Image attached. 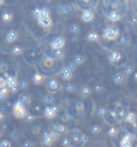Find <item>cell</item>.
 <instances>
[{
    "instance_id": "f1b7e54d",
    "label": "cell",
    "mask_w": 137,
    "mask_h": 147,
    "mask_svg": "<svg viewBox=\"0 0 137 147\" xmlns=\"http://www.w3.org/2000/svg\"><path fill=\"white\" fill-rule=\"evenodd\" d=\"M86 61V57L84 56V55H81V54H78V55H76L75 56V58H74V62H75V65H84Z\"/></svg>"
},
{
    "instance_id": "4316f807",
    "label": "cell",
    "mask_w": 137,
    "mask_h": 147,
    "mask_svg": "<svg viewBox=\"0 0 137 147\" xmlns=\"http://www.w3.org/2000/svg\"><path fill=\"white\" fill-rule=\"evenodd\" d=\"M23 53H24V49L21 46H19V45L13 46L12 49H11V54L14 55V56H20Z\"/></svg>"
},
{
    "instance_id": "f5cc1de1",
    "label": "cell",
    "mask_w": 137,
    "mask_h": 147,
    "mask_svg": "<svg viewBox=\"0 0 137 147\" xmlns=\"http://www.w3.org/2000/svg\"><path fill=\"white\" fill-rule=\"evenodd\" d=\"M110 1L111 0H102V7L104 9H109V7H110Z\"/></svg>"
},
{
    "instance_id": "f6af8a7d",
    "label": "cell",
    "mask_w": 137,
    "mask_h": 147,
    "mask_svg": "<svg viewBox=\"0 0 137 147\" xmlns=\"http://www.w3.org/2000/svg\"><path fill=\"white\" fill-rule=\"evenodd\" d=\"M36 118V116H34L33 114H31L30 112H28V113H27V115L25 116V119H26V121H27V123H32Z\"/></svg>"
},
{
    "instance_id": "277c9868",
    "label": "cell",
    "mask_w": 137,
    "mask_h": 147,
    "mask_svg": "<svg viewBox=\"0 0 137 147\" xmlns=\"http://www.w3.org/2000/svg\"><path fill=\"white\" fill-rule=\"evenodd\" d=\"M119 37V29L115 26H108L103 30V38L105 40L113 41Z\"/></svg>"
},
{
    "instance_id": "5b68a950",
    "label": "cell",
    "mask_w": 137,
    "mask_h": 147,
    "mask_svg": "<svg viewBox=\"0 0 137 147\" xmlns=\"http://www.w3.org/2000/svg\"><path fill=\"white\" fill-rule=\"evenodd\" d=\"M100 0H77V4H78V8L84 10V9H94L97 8Z\"/></svg>"
},
{
    "instance_id": "d4e9b609",
    "label": "cell",
    "mask_w": 137,
    "mask_h": 147,
    "mask_svg": "<svg viewBox=\"0 0 137 147\" xmlns=\"http://www.w3.org/2000/svg\"><path fill=\"white\" fill-rule=\"evenodd\" d=\"M43 80H44V76H43V75H42L41 73H39V72H36V73L33 74V76H32L33 84H36V85H39V84H41V83L43 82Z\"/></svg>"
},
{
    "instance_id": "4dcf8cb0",
    "label": "cell",
    "mask_w": 137,
    "mask_h": 147,
    "mask_svg": "<svg viewBox=\"0 0 137 147\" xmlns=\"http://www.w3.org/2000/svg\"><path fill=\"white\" fill-rule=\"evenodd\" d=\"M64 5H65V12H66V14L72 15L73 13H75V11H76V7H75V4L66 3V4H64Z\"/></svg>"
},
{
    "instance_id": "d590c367",
    "label": "cell",
    "mask_w": 137,
    "mask_h": 147,
    "mask_svg": "<svg viewBox=\"0 0 137 147\" xmlns=\"http://www.w3.org/2000/svg\"><path fill=\"white\" fill-rule=\"evenodd\" d=\"M70 31L73 33V34H78L79 31H81V28H79V26L77 24H72L70 26Z\"/></svg>"
},
{
    "instance_id": "484cf974",
    "label": "cell",
    "mask_w": 137,
    "mask_h": 147,
    "mask_svg": "<svg viewBox=\"0 0 137 147\" xmlns=\"http://www.w3.org/2000/svg\"><path fill=\"white\" fill-rule=\"evenodd\" d=\"M54 102H55V98L52 94H47L43 97V103H45L46 105H50Z\"/></svg>"
},
{
    "instance_id": "6f0895ef",
    "label": "cell",
    "mask_w": 137,
    "mask_h": 147,
    "mask_svg": "<svg viewBox=\"0 0 137 147\" xmlns=\"http://www.w3.org/2000/svg\"><path fill=\"white\" fill-rule=\"evenodd\" d=\"M7 86V83H5V78L3 76H0V88L2 87H5Z\"/></svg>"
},
{
    "instance_id": "ac0fdd59",
    "label": "cell",
    "mask_w": 137,
    "mask_h": 147,
    "mask_svg": "<svg viewBox=\"0 0 137 147\" xmlns=\"http://www.w3.org/2000/svg\"><path fill=\"white\" fill-rule=\"evenodd\" d=\"M121 57H122V56H121L120 52L113 51V52H111V53L109 54L108 60H109V62H111V63H117L118 61H120Z\"/></svg>"
},
{
    "instance_id": "ab89813d",
    "label": "cell",
    "mask_w": 137,
    "mask_h": 147,
    "mask_svg": "<svg viewBox=\"0 0 137 147\" xmlns=\"http://www.w3.org/2000/svg\"><path fill=\"white\" fill-rule=\"evenodd\" d=\"M134 71H135V68H134L133 65H128V67L125 68L123 73H124L126 76H130V75H132V74L134 73Z\"/></svg>"
},
{
    "instance_id": "8992f818",
    "label": "cell",
    "mask_w": 137,
    "mask_h": 147,
    "mask_svg": "<svg viewBox=\"0 0 137 147\" xmlns=\"http://www.w3.org/2000/svg\"><path fill=\"white\" fill-rule=\"evenodd\" d=\"M60 89H61V85L59 84L58 80H56V78H50L48 82H47L46 90H47L48 94H57Z\"/></svg>"
},
{
    "instance_id": "e7e4bbea",
    "label": "cell",
    "mask_w": 137,
    "mask_h": 147,
    "mask_svg": "<svg viewBox=\"0 0 137 147\" xmlns=\"http://www.w3.org/2000/svg\"><path fill=\"white\" fill-rule=\"evenodd\" d=\"M136 9H137V2H136Z\"/></svg>"
},
{
    "instance_id": "6125c7cd",
    "label": "cell",
    "mask_w": 137,
    "mask_h": 147,
    "mask_svg": "<svg viewBox=\"0 0 137 147\" xmlns=\"http://www.w3.org/2000/svg\"><path fill=\"white\" fill-rule=\"evenodd\" d=\"M134 78H135V81H137V71H134Z\"/></svg>"
},
{
    "instance_id": "b9f144b4",
    "label": "cell",
    "mask_w": 137,
    "mask_h": 147,
    "mask_svg": "<svg viewBox=\"0 0 137 147\" xmlns=\"http://www.w3.org/2000/svg\"><path fill=\"white\" fill-rule=\"evenodd\" d=\"M17 86H18V88H19V89H21V90L27 89V88H28V82H27L26 80H23V81L18 82Z\"/></svg>"
},
{
    "instance_id": "8d00e7d4",
    "label": "cell",
    "mask_w": 137,
    "mask_h": 147,
    "mask_svg": "<svg viewBox=\"0 0 137 147\" xmlns=\"http://www.w3.org/2000/svg\"><path fill=\"white\" fill-rule=\"evenodd\" d=\"M88 141H89L88 135L84 134V133H81V134H79V143H81V146L86 145V144L88 143Z\"/></svg>"
},
{
    "instance_id": "4fadbf2b",
    "label": "cell",
    "mask_w": 137,
    "mask_h": 147,
    "mask_svg": "<svg viewBox=\"0 0 137 147\" xmlns=\"http://www.w3.org/2000/svg\"><path fill=\"white\" fill-rule=\"evenodd\" d=\"M60 76L62 80H64V81H71L73 78V72L71 70L68 69V67H64V68H62L60 71Z\"/></svg>"
},
{
    "instance_id": "91938a15",
    "label": "cell",
    "mask_w": 137,
    "mask_h": 147,
    "mask_svg": "<svg viewBox=\"0 0 137 147\" xmlns=\"http://www.w3.org/2000/svg\"><path fill=\"white\" fill-rule=\"evenodd\" d=\"M3 118H4V115H3V113L0 111V121H2L3 120Z\"/></svg>"
},
{
    "instance_id": "9f6ffc18",
    "label": "cell",
    "mask_w": 137,
    "mask_h": 147,
    "mask_svg": "<svg viewBox=\"0 0 137 147\" xmlns=\"http://www.w3.org/2000/svg\"><path fill=\"white\" fill-rule=\"evenodd\" d=\"M76 67H77V65H75V62H74V61H73V62H70V63L68 65V68L70 70H71L72 72H74V71L76 70Z\"/></svg>"
},
{
    "instance_id": "9c48e42d",
    "label": "cell",
    "mask_w": 137,
    "mask_h": 147,
    "mask_svg": "<svg viewBox=\"0 0 137 147\" xmlns=\"http://www.w3.org/2000/svg\"><path fill=\"white\" fill-rule=\"evenodd\" d=\"M56 62H57V59L54 58L52 56H45V57L42 59L41 63H42V67H43L44 69L50 70L55 67Z\"/></svg>"
},
{
    "instance_id": "03108f58",
    "label": "cell",
    "mask_w": 137,
    "mask_h": 147,
    "mask_svg": "<svg viewBox=\"0 0 137 147\" xmlns=\"http://www.w3.org/2000/svg\"><path fill=\"white\" fill-rule=\"evenodd\" d=\"M0 132H1V131H0ZM0 134H1V133H0Z\"/></svg>"
},
{
    "instance_id": "836d02e7",
    "label": "cell",
    "mask_w": 137,
    "mask_h": 147,
    "mask_svg": "<svg viewBox=\"0 0 137 147\" xmlns=\"http://www.w3.org/2000/svg\"><path fill=\"white\" fill-rule=\"evenodd\" d=\"M56 11L58 14H61V15H64V14H66V12H65V5L62 3H58L56 5Z\"/></svg>"
},
{
    "instance_id": "db71d44e",
    "label": "cell",
    "mask_w": 137,
    "mask_h": 147,
    "mask_svg": "<svg viewBox=\"0 0 137 147\" xmlns=\"http://www.w3.org/2000/svg\"><path fill=\"white\" fill-rule=\"evenodd\" d=\"M72 138H71V141H73L75 144L79 143V134H71Z\"/></svg>"
},
{
    "instance_id": "816d5d0a",
    "label": "cell",
    "mask_w": 137,
    "mask_h": 147,
    "mask_svg": "<svg viewBox=\"0 0 137 147\" xmlns=\"http://www.w3.org/2000/svg\"><path fill=\"white\" fill-rule=\"evenodd\" d=\"M61 145L64 147H68V146H72V143H71V139H68V138H64V139L62 140V143Z\"/></svg>"
},
{
    "instance_id": "83f0119b",
    "label": "cell",
    "mask_w": 137,
    "mask_h": 147,
    "mask_svg": "<svg viewBox=\"0 0 137 147\" xmlns=\"http://www.w3.org/2000/svg\"><path fill=\"white\" fill-rule=\"evenodd\" d=\"M52 56L54 58H56L57 60H58V59H62V58H63V56H64V53H63L62 49H52Z\"/></svg>"
},
{
    "instance_id": "6da1fadb",
    "label": "cell",
    "mask_w": 137,
    "mask_h": 147,
    "mask_svg": "<svg viewBox=\"0 0 137 147\" xmlns=\"http://www.w3.org/2000/svg\"><path fill=\"white\" fill-rule=\"evenodd\" d=\"M34 16L36 17V21L39 23L41 27L43 28H49L52 26V18L49 16V11L48 9L43 8V9H36L33 11Z\"/></svg>"
},
{
    "instance_id": "f35d334b",
    "label": "cell",
    "mask_w": 137,
    "mask_h": 147,
    "mask_svg": "<svg viewBox=\"0 0 137 147\" xmlns=\"http://www.w3.org/2000/svg\"><path fill=\"white\" fill-rule=\"evenodd\" d=\"M65 90H66V92H68V94H74L76 91V86L70 83V84H68V85L65 86Z\"/></svg>"
},
{
    "instance_id": "60d3db41",
    "label": "cell",
    "mask_w": 137,
    "mask_h": 147,
    "mask_svg": "<svg viewBox=\"0 0 137 147\" xmlns=\"http://www.w3.org/2000/svg\"><path fill=\"white\" fill-rule=\"evenodd\" d=\"M41 131H42V129H41V127L39 125H34L31 128V132H32L33 135H39L41 133Z\"/></svg>"
},
{
    "instance_id": "c3c4849f",
    "label": "cell",
    "mask_w": 137,
    "mask_h": 147,
    "mask_svg": "<svg viewBox=\"0 0 137 147\" xmlns=\"http://www.w3.org/2000/svg\"><path fill=\"white\" fill-rule=\"evenodd\" d=\"M68 106H70V100H68V99H63L60 102L61 109H68Z\"/></svg>"
},
{
    "instance_id": "be15d7a7",
    "label": "cell",
    "mask_w": 137,
    "mask_h": 147,
    "mask_svg": "<svg viewBox=\"0 0 137 147\" xmlns=\"http://www.w3.org/2000/svg\"><path fill=\"white\" fill-rule=\"evenodd\" d=\"M3 2H4V0H0V7L3 4Z\"/></svg>"
},
{
    "instance_id": "e0dca14e",
    "label": "cell",
    "mask_w": 137,
    "mask_h": 147,
    "mask_svg": "<svg viewBox=\"0 0 137 147\" xmlns=\"http://www.w3.org/2000/svg\"><path fill=\"white\" fill-rule=\"evenodd\" d=\"M52 130H55L56 132H58L59 134H60V133H68V129L64 126V125H61V123H52Z\"/></svg>"
},
{
    "instance_id": "603a6c76",
    "label": "cell",
    "mask_w": 137,
    "mask_h": 147,
    "mask_svg": "<svg viewBox=\"0 0 137 147\" xmlns=\"http://www.w3.org/2000/svg\"><path fill=\"white\" fill-rule=\"evenodd\" d=\"M5 83H7V87H13V86H16L18 84V81H17V78L14 75H8L5 78Z\"/></svg>"
},
{
    "instance_id": "11a10c76",
    "label": "cell",
    "mask_w": 137,
    "mask_h": 147,
    "mask_svg": "<svg viewBox=\"0 0 137 147\" xmlns=\"http://www.w3.org/2000/svg\"><path fill=\"white\" fill-rule=\"evenodd\" d=\"M104 90V86L103 85H95L94 86V91L95 92H102Z\"/></svg>"
},
{
    "instance_id": "1f68e13d",
    "label": "cell",
    "mask_w": 137,
    "mask_h": 147,
    "mask_svg": "<svg viewBox=\"0 0 137 147\" xmlns=\"http://www.w3.org/2000/svg\"><path fill=\"white\" fill-rule=\"evenodd\" d=\"M118 3H119V11L125 12L126 9H128V4H129V0H117Z\"/></svg>"
},
{
    "instance_id": "30bf717a",
    "label": "cell",
    "mask_w": 137,
    "mask_h": 147,
    "mask_svg": "<svg viewBox=\"0 0 137 147\" xmlns=\"http://www.w3.org/2000/svg\"><path fill=\"white\" fill-rule=\"evenodd\" d=\"M81 18L83 22L85 23H90L94 20V11L91 9H84L81 12Z\"/></svg>"
},
{
    "instance_id": "680465c9",
    "label": "cell",
    "mask_w": 137,
    "mask_h": 147,
    "mask_svg": "<svg viewBox=\"0 0 137 147\" xmlns=\"http://www.w3.org/2000/svg\"><path fill=\"white\" fill-rule=\"evenodd\" d=\"M81 132L79 129H77V128H74V129H72L71 130V134H81Z\"/></svg>"
},
{
    "instance_id": "7402d4cb",
    "label": "cell",
    "mask_w": 137,
    "mask_h": 147,
    "mask_svg": "<svg viewBox=\"0 0 137 147\" xmlns=\"http://www.w3.org/2000/svg\"><path fill=\"white\" fill-rule=\"evenodd\" d=\"M18 101L27 107V106H29V104L31 103V97H30L28 94H20L19 98H18Z\"/></svg>"
},
{
    "instance_id": "2e32d148",
    "label": "cell",
    "mask_w": 137,
    "mask_h": 147,
    "mask_svg": "<svg viewBox=\"0 0 137 147\" xmlns=\"http://www.w3.org/2000/svg\"><path fill=\"white\" fill-rule=\"evenodd\" d=\"M17 38H18V32L16 30H10L5 36V41L8 43H13L16 41Z\"/></svg>"
},
{
    "instance_id": "52a82bcc",
    "label": "cell",
    "mask_w": 137,
    "mask_h": 147,
    "mask_svg": "<svg viewBox=\"0 0 137 147\" xmlns=\"http://www.w3.org/2000/svg\"><path fill=\"white\" fill-rule=\"evenodd\" d=\"M58 111H59V106L57 105H47L46 107H44L43 111V115H44L46 118L52 119L55 118L58 114Z\"/></svg>"
},
{
    "instance_id": "44dd1931",
    "label": "cell",
    "mask_w": 137,
    "mask_h": 147,
    "mask_svg": "<svg viewBox=\"0 0 137 147\" xmlns=\"http://www.w3.org/2000/svg\"><path fill=\"white\" fill-rule=\"evenodd\" d=\"M1 20H2L3 23L9 24L13 20V13L11 11H9V10H4L3 12L1 13Z\"/></svg>"
},
{
    "instance_id": "74e56055",
    "label": "cell",
    "mask_w": 137,
    "mask_h": 147,
    "mask_svg": "<svg viewBox=\"0 0 137 147\" xmlns=\"http://www.w3.org/2000/svg\"><path fill=\"white\" fill-rule=\"evenodd\" d=\"M59 118H60V120H62L63 123H68V120L71 119V115L68 114V112H65V113H62V114L59 115Z\"/></svg>"
},
{
    "instance_id": "cb8c5ba5",
    "label": "cell",
    "mask_w": 137,
    "mask_h": 147,
    "mask_svg": "<svg viewBox=\"0 0 137 147\" xmlns=\"http://www.w3.org/2000/svg\"><path fill=\"white\" fill-rule=\"evenodd\" d=\"M79 91H81V96L83 98H88L93 92V90L90 87H88V86H83Z\"/></svg>"
},
{
    "instance_id": "e575fe53",
    "label": "cell",
    "mask_w": 137,
    "mask_h": 147,
    "mask_svg": "<svg viewBox=\"0 0 137 147\" xmlns=\"http://www.w3.org/2000/svg\"><path fill=\"white\" fill-rule=\"evenodd\" d=\"M102 132V127L100 126V125H93L92 127H91V133L94 135H97L100 134Z\"/></svg>"
},
{
    "instance_id": "bcb514c9",
    "label": "cell",
    "mask_w": 137,
    "mask_h": 147,
    "mask_svg": "<svg viewBox=\"0 0 137 147\" xmlns=\"http://www.w3.org/2000/svg\"><path fill=\"white\" fill-rule=\"evenodd\" d=\"M109 8L111 9V10H116V11H119V3H118L117 0H111L110 1V7Z\"/></svg>"
},
{
    "instance_id": "7c38bea8",
    "label": "cell",
    "mask_w": 137,
    "mask_h": 147,
    "mask_svg": "<svg viewBox=\"0 0 137 147\" xmlns=\"http://www.w3.org/2000/svg\"><path fill=\"white\" fill-rule=\"evenodd\" d=\"M113 82L116 84V85H121L125 82V78H126V75L122 72H116V73L113 75Z\"/></svg>"
},
{
    "instance_id": "7bdbcfd3",
    "label": "cell",
    "mask_w": 137,
    "mask_h": 147,
    "mask_svg": "<svg viewBox=\"0 0 137 147\" xmlns=\"http://www.w3.org/2000/svg\"><path fill=\"white\" fill-rule=\"evenodd\" d=\"M9 70V65L7 62H0V73H4V72H8Z\"/></svg>"
},
{
    "instance_id": "681fc988",
    "label": "cell",
    "mask_w": 137,
    "mask_h": 147,
    "mask_svg": "<svg viewBox=\"0 0 137 147\" xmlns=\"http://www.w3.org/2000/svg\"><path fill=\"white\" fill-rule=\"evenodd\" d=\"M118 132H119V131H118V129L116 127H111L108 130V134L110 135V136H117Z\"/></svg>"
},
{
    "instance_id": "f907efd6",
    "label": "cell",
    "mask_w": 137,
    "mask_h": 147,
    "mask_svg": "<svg viewBox=\"0 0 137 147\" xmlns=\"http://www.w3.org/2000/svg\"><path fill=\"white\" fill-rule=\"evenodd\" d=\"M11 146H12V143L9 140H2L0 142V147H11Z\"/></svg>"
},
{
    "instance_id": "d6a6232c",
    "label": "cell",
    "mask_w": 137,
    "mask_h": 147,
    "mask_svg": "<svg viewBox=\"0 0 137 147\" xmlns=\"http://www.w3.org/2000/svg\"><path fill=\"white\" fill-rule=\"evenodd\" d=\"M87 40L90 42L97 41V40H99V34H97V32H94V31H90V32L87 34Z\"/></svg>"
},
{
    "instance_id": "f546056e",
    "label": "cell",
    "mask_w": 137,
    "mask_h": 147,
    "mask_svg": "<svg viewBox=\"0 0 137 147\" xmlns=\"http://www.w3.org/2000/svg\"><path fill=\"white\" fill-rule=\"evenodd\" d=\"M9 94H10V89H9V87H2V88H0V100H4V99L8 98Z\"/></svg>"
},
{
    "instance_id": "5bb4252c",
    "label": "cell",
    "mask_w": 137,
    "mask_h": 147,
    "mask_svg": "<svg viewBox=\"0 0 137 147\" xmlns=\"http://www.w3.org/2000/svg\"><path fill=\"white\" fill-rule=\"evenodd\" d=\"M74 109H75V112H76V114L78 116H81V115L84 114V112H85V103L81 101V100H78V101H75L74 103Z\"/></svg>"
},
{
    "instance_id": "ffe728a7",
    "label": "cell",
    "mask_w": 137,
    "mask_h": 147,
    "mask_svg": "<svg viewBox=\"0 0 137 147\" xmlns=\"http://www.w3.org/2000/svg\"><path fill=\"white\" fill-rule=\"evenodd\" d=\"M108 20L113 23H116L121 18V14L119 13V11H116V10H111L108 12Z\"/></svg>"
},
{
    "instance_id": "d6986e66",
    "label": "cell",
    "mask_w": 137,
    "mask_h": 147,
    "mask_svg": "<svg viewBox=\"0 0 137 147\" xmlns=\"http://www.w3.org/2000/svg\"><path fill=\"white\" fill-rule=\"evenodd\" d=\"M132 135L131 134H125L120 141V146L121 147H131L132 146Z\"/></svg>"
},
{
    "instance_id": "8fae6325",
    "label": "cell",
    "mask_w": 137,
    "mask_h": 147,
    "mask_svg": "<svg viewBox=\"0 0 137 147\" xmlns=\"http://www.w3.org/2000/svg\"><path fill=\"white\" fill-rule=\"evenodd\" d=\"M65 45V39L63 37H57L50 42V49H63Z\"/></svg>"
},
{
    "instance_id": "7dc6e473",
    "label": "cell",
    "mask_w": 137,
    "mask_h": 147,
    "mask_svg": "<svg viewBox=\"0 0 137 147\" xmlns=\"http://www.w3.org/2000/svg\"><path fill=\"white\" fill-rule=\"evenodd\" d=\"M27 56H28V57H31V58H36V56H38L36 49H28V52H27Z\"/></svg>"
},
{
    "instance_id": "9a60e30c",
    "label": "cell",
    "mask_w": 137,
    "mask_h": 147,
    "mask_svg": "<svg viewBox=\"0 0 137 147\" xmlns=\"http://www.w3.org/2000/svg\"><path fill=\"white\" fill-rule=\"evenodd\" d=\"M124 120L128 123L132 125L133 127H136V115H135V113H133V112L126 113L124 116Z\"/></svg>"
},
{
    "instance_id": "7a4b0ae2",
    "label": "cell",
    "mask_w": 137,
    "mask_h": 147,
    "mask_svg": "<svg viewBox=\"0 0 137 147\" xmlns=\"http://www.w3.org/2000/svg\"><path fill=\"white\" fill-rule=\"evenodd\" d=\"M12 112H13V116L17 119H24L25 116H26L27 113H28V111H27V109H26V106H25L24 104H21L18 100L14 103Z\"/></svg>"
},
{
    "instance_id": "ee69618b",
    "label": "cell",
    "mask_w": 137,
    "mask_h": 147,
    "mask_svg": "<svg viewBox=\"0 0 137 147\" xmlns=\"http://www.w3.org/2000/svg\"><path fill=\"white\" fill-rule=\"evenodd\" d=\"M97 116H100V117H104L106 113H107V110H106V107H103V106H100L99 109H97Z\"/></svg>"
},
{
    "instance_id": "94428289",
    "label": "cell",
    "mask_w": 137,
    "mask_h": 147,
    "mask_svg": "<svg viewBox=\"0 0 137 147\" xmlns=\"http://www.w3.org/2000/svg\"><path fill=\"white\" fill-rule=\"evenodd\" d=\"M72 41L74 42V43H76V42L78 41V39H77V37H76V34H75V36L72 38Z\"/></svg>"
},
{
    "instance_id": "ba28073f",
    "label": "cell",
    "mask_w": 137,
    "mask_h": 147,
    "mask_svg": "<svg viewBox=\"0 0 137 147\" xmlns=\"http://www.w3.org/2000/svg\"><path fill=\"white\" fill-rule=\"evenodd\" d=\"M30 106V113L33 114L36 117H38V115H42L43 114V111H44V106L41 102L39 101H36V102H33L31 101V103L29 104Z\"/></svg>"
},
{
    "instance_id": "3957f363",
    "label": "cell",
    "mask_w": 137,
    "mask_h": 147,
    "mask_svg": "<svg viewBox=\"0 0 137 147\" xmlns=\"http://www.w3.org/2000/svg\"><path fill=\"white\" fill-rule=\"evenodd\" d=\"M59 136V133L55 130L52 131H45L42 139V145L43 146H50Z\"/></svg>"
}]
</instances>
